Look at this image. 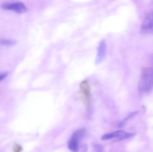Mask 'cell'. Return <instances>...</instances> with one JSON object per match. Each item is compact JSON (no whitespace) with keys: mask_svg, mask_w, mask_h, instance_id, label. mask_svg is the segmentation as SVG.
<instances>
[{"mask_svg":"<svg viewBox=\"0 0 153 152\" xmlns=\"http://www.w3.org/2000/svg\"><path fill=\"white\" fill-rule=\"evenodd\" d=\"M138 88L142 93H148L153 89V68H144L142 69Z\"/></svg>","mask_w":153,"mask_h":152,"instance_id":"1","label":"cell"},{"mask_svg":"<svg viewBox=\"0 0 153 152\" xmlns=\"http://www.w3.org/2000/svg\"><path fill=\"white\" fill-rule=\"evenodd\" d=\"M85 134V130L83 129L76 130L68 142V148L73 152L79 151V141Z\"/></svg>","mask_w":153,"mask_h":152,"instance_id":"2","label":"cell"},{"mask_svg":"<svg viewBox=\"0 0 153 152\" xmlns=\"http://www.w3.org/2000/svg\"><path fill=\"white\" fill-rule=\"evenodd\" d=\"M141 29L144 34H150L153 32V2L152 8L143 20Z\"/></svg>","mask_w":153,"mask_h":152,"instance_id":"3","label":"cell"},{"mask_svg":"<svg viewBox=\"0 0 153 152\" xmlns=\"http://www.w3.org/2000/svg\"><path fill=\"white\" fill-rule=\"evenodd\" d=\"M135 135L134 133H127L122 130H119L113 133L105 134L102 136L101 139L102 140H107L114 138L117 141H121L133 137Z\"/></svg>","mask_w":153,"mask_h":152,"instance_id":"4","label":"cell"},{"mask_svg":"<svg viewBox=\"0 0 153 152\" xmlns=\"http://www.w3.org/2000/svg\"><path fill=\"white\" fill-rule=\"evenodd\" d=\"M80 92L83 101L86 105H89L91 98V86L87 79H85L81 82L80 84Z\"/></svg>","mask_w":153,"mask_h":152,"instance_id":"5","label":"cell"},{"mask_svg":"<svg viewBox=\"0 0 153 152\" xmlns=\"http://www.w3.org/2000/svg\"><path fill=\"white\" fill-rule=\"evenodd\" d=\"M1 7L4 10H13L18 13H24L27 11V7L22 2L4 3Z\"/></svg>","mask_w":153,"mask_h":152,"instance_id":"6","label":"cell"},{"mask_svg":"<svg viewBox=\"0 0 153 152\" xmlns=\"http://www.w3.org/2000/svg\"><path fill=\"white\" fill-rule=\"evenodd\" d=\"M107 53V44L104 39L101 40L99 43L97 49L95 63L99 64L103 61L106 57Z\"/></svg>","mask_w":153,"mask_h":152,"instance_id":"7","label":"cell"},{"mask_svg":"<svg viewBox=\"0 0 153 152\" xmlns=\"http://www.w3.org/2000/svg\"><path fill=\"white\" fill-rule=\"evenodd\" d=\"M16 43H17V41L13 39H5V38L0 39V45L10 46L15 44Z\"/></svg>","mask_w":153,"mask_h":152,"instance_id":"8","label":"cell"},{"mask_svg":"<svg viewBox=\"0 0 153 152\" xmlns=\"http://www.w3.org/2000/svg\"><path fill=\"white\" fill-rule=\"evenodd\" d=\"M138 112H131L122 121L120 122L119 124V127H122L128 121L131 119L133 118L135 116H136L138 114Z\"/></svg>","mask_w":153,"mask_h":152,"instance_id":"9","label":"cell"},{"mask_svg":"<svg viewBox=\"0 0 153 152\" xmlns=\"http://www.w3.org/2000/svg\"><path fill=\"white\" fill-rule=\"evenodd\" d=\"M7 76H8V73L7 72H1L0 73V82L5 79L6 77Z\"/></svg>","mask_w":153,"mask_h":152,"instance_id":"10","label":"cell"},{"mask_svg":"<svg viewBox=\"0 0 153 152\" xmlns=\"http://www.w3.org/2000/svg\"><path fill=\"white\" fill-rule=\"evenodd\" d=\"M151 60H152V62L153 63V56L152 57V59H151Z\"/></svg>","mask_w":153,"mask_h":152,"instance_id":"11","label":"cell"}]
</instances>
